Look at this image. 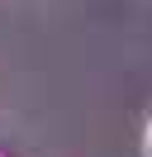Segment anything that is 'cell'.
<instances>
[{"label":"cell","instance_id":"cell-1","mask_svg":"<svg viewBox=\"0 0 152 157\" xmlns=\"http://www.w3.org/2000/svg\"><path fill=\"white\" fill-rule=\"evenodd\" d=\"M147 152H152V138H147Z\"/></svg>","mask_w":152,"mask_h":157}]
</instances>
